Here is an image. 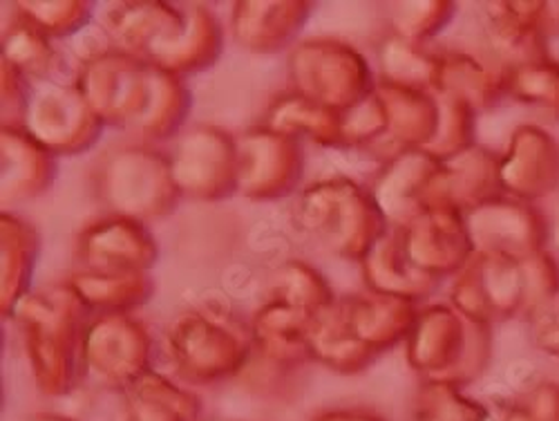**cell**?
<instances>
[{
  "label": "cell",
  "instance_id": "277c9868",
  "mask_svg": "<svg viewBox=\"0 0 559 421\" xmlns=\"http://www.w3.org/2000/svg\"><path fill=\"white\" fill-rule=\"evenodd\" d=\"M520 265L524 280L522 314L533 318L559 296V262L544 249L526 260H520Z\"/></svg>",
  "mask_w": 559,
  "mask_h": 421
},
{
  "label": "cell",
  "instance_id": "52a82bcc",
  "mask_svg": "<svg viewBox=\"0 0 559 421\" xmlns=\"http://www.w3.org/2000/svg\"><path fill=\"white\" fill-rule=\"evenodd\" d=\"M544 30H546V36H548L550 40L559 36V3H555V0H546Z\"/></svg>",
  "mask_w": 559,
  "mask_h": 421
},
{
  "label": "cell",
  "instance_id": "3957f363",
  "mask_svg": "<svg viewBox=\"0 0 559 421\" xmlns=\"http://www.w3.org/2000/svg\"><path fill=\"white\" fill-rule=\"evenodd\" d=\"M510 92L526 106L539 110L550 124H559V61L544 59L512 68Z\"/></svg>",
  "mask_w": 559,
  "mask_h": 421
},
{
  "label": "cell",
  "instance_id": "5b68a950",
  "mask_svg": "<svg viewBox=\"0 0 559 421\" xmlns=\"http://www.w3.org/2000/svg\"><path fill=\"white\" fill-rule=\"evenodd\" d=\"M520 406L531 421H559V384L552 379L539 382Z\"/></svg>",
  "mask_w": 559,
  "mask_h": 421
},
{
  "label": "cell",
  "instance_id": "6da1fadb",
  "mask_svg": "<svg viewBox=\"0 0 559 421\" xmlns=\"http://www.w3.org/2000/svg\"><path fill=\"white\" fill-rule=\"evenodd\" d=\"M499 168L501 184L518 200H544L559 189V142L542 126H520Z\"/></svg>",
  "mask_w": 559,
  "mask_h": 421
},
{
  "label": "cell",
  "instance_id": "9c48e42d",
  "mask_svg": "<svg viewBox=\"0 0 559 421\" xmlns=\"http://www.w3.org/2000/svg\"><path fill=\"white\" fill-rule=\"evenodd\" d=\"M495 421H531V417L522 410V406L518 404V406H512V408H508L503 414H499Z\"/></svg>",
  "mask_w": 559,
  "mask_h": 421
},
{
  "label": "cell",
  "instance_id": "8992f818",
  "mask_svg": "<svg viewBox=\"0 0 559 421\" xmlns=\"http://www.w3.org/2000/svg\"><path fill=\"white\" fill-rule=\"evenodd\" d=\"M531 320L535 348L546 356L559 359V296Z\"/></svg>",
  "mask_w": 559,
  "mask_h": 421
},
{
  "label": "cell",
  "instance_id": "7a4b0ae2",
  "mask_svg": "<svg viewBox=\"0 0 559 421\" xmlns=\"http://www.w3.org/2000/svg\"><path fill=\"white\" fill-rule=\"evenodd\" d=\"M477 233L488 256L526 260L544 252L548 243V222H544L531 202L510 200L488 204L479 215Z\"/></svg>",
  "mask_w": 559,
  "mask_h": 421
},
{
  "label": "cell",
  "instance_id": "ba28073f",
  "mask_svg": "<svg viewBox=\"0 0 559 421\" xmlns=\"http://www.w3.org/2000/svg\"><path fill=\"white\" fill-rule=\"evenodd\" d=\"M548 241H550L555 254L559 256V202L555 204L550 220H548Z\"/></svg>",
  "mask_w": 559,
  "mask_h": 421
}]
</instances>
